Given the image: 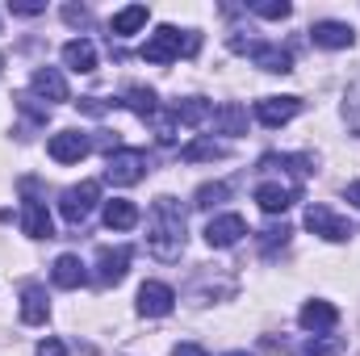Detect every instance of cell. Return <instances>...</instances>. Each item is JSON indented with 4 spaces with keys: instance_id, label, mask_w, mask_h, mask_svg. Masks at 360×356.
<instances>
[{
    "instance_id": "cell-1",
    "label": "cell",
    "mask_w": 360,
    "mask_h": 356,
    "mask_svg": "<svg viewBox=\"0 0 360 356\" xmlns=\"http://www.w3.org/2000/svg\"><path fill=\"white\" fill-rule=\"evenodd\" d=\"M147 252L164 265L180 260L184 252V210L176 197H155L147 214Z\"/></svg>"
},
{
    "instance_id": "cell-2",
    "label": "cell",
    "mask_w": 360,
    "mask_h": 356,
    "mask_svg": "<svg viewBox=\"0 0 360 356\" xmlns=\"http://www.w3.org/2000/svg\"><path fill=\"white\" fill-rule=\"evenodd\" d=\"M197 46H201V38L197 34H180L176 25H160L147 42H143V59L147 63H172L176 55H197Z\"/></svg>"
},
{
    "instance_id": "cell-3",
    "label": "cell",
    "mask_w": 360,
    "mask_h": 356,
    "mask_svg": "<svg viewBox=\"0 0 360 356\" xmlns=\"http://www.w3.org/2000/svg\"><path fill=\"white\" fill-rule=\"evenodd\" d=\"M231 51H239V55H252V63L256 68H264V72H293V55L285 51V46H272V42H252V38H239V34H231Z\"/></svg>"
},
{
    "instance_id": "cell-4",
    "label": "cell",
    "mask_w": 360,
    "mask_h": 356,
    "mask_svg": "<svg viewBox=\"0 0 360 356\" xmlns=\"http://www.w3.org/2000/svg\"><path fill=\"white\" fill-rule=\"evenodd\" d=\"M96 201H101V184H96V180H80V184L63 189V197H59V214H63L72 227H84Z\"/></svg>"
},
{
    "instance_id": "cell-5",
    "label": "cell",
    "mask_w": 360,
    "mask_h": 356,
    "mask_svg": "<svg viewBox=\"0 0 360 356\" xmlns=\"http://www.w3.org/2000/svg\"><path fill=\"white\" fill-rule=\"evenodd\" d=\"M143 177H147V151H139V147H117L105 160V180L109 184H139Z\"/></svg>"
},
{
    "instance_id": "cell-6",
    "label": "cell",
    "mask_w": 360,
    "mask_h": 356,
    "mask_svg": "<svg viewBox=\"0 0 360 356\" xmlns=\"http://www.w3.org/2000/svg\"><path fill=\"white\" fill-rule=\"evenodd\" d=\"M306 227H310L314 235L331 239V243H344V239H352V222H348V218H340L331 205H310V210H306Z\"/></svg>"
},
{
    "instance_id": "cell-7",
    "label": "cell",
    "mask_w": 360,
    "mask_h": 356,
    "mask_svg": "<svg viewBox=\"0 0 360 356\" xmlns=\"http://www.w3.org/2000/svg\"><path fill=\"white\" fill-rule=\"evenodd\" d=\"M89 151H92V139L80 134V130H59V134H51V143H46V155H51L55 164H80Z\"/></svg>"
},
{
    "instance_id": "cell-8",
    "label": "cell",
    "mask_w": 360,
    "mask_h": 356,
    "mask_svg": "<svg viewBox=\"0 0 360 356\" xmlns=\"http://www.w3.org/2000/svg\"><path fill=\"white\" fill-rule=\"evenodd\" d=\"M172 306H176L172 285H164V281H143V285H139V314L164 319V314H172Z\"/></svg>"
},
{
    "instance_id": "cell-9",
    "label": "cell",
    "mask_w": 360,
    "mask_h": 356,
    "mask_svg": "<svg viewBox=\"0 0 360 356\" xmlns=\"http://www.w3.org/2000/svg\"><path fill=\"white\" fill-rule=\"evenodd\" d=\"M243 235H248V222H243L239 214H218V218H210V227H205V243H210V248H235Z\"/></svg>"
},
{
    "instance_id": "cell-10",
    "label": "cell",
    "mask_w": 360,
    "mask_h": 356,
    "mask_svg": "<svg viewBox=\"0 0 360 356\" xmlns=\"http://www.w3.org/2000/svg\"><path fill=\"white\" fill-rule=\"evenodd\" d=\"M297 113H302V96H264V101H256L260 126H285Z\"/></svg>"
},
{
    "instance_id": "cell-11",
    "label": "cell",
    "mask_w": 360,
    "mask_h": 356,
    "mask_svg": "<svg viewBox=\"0 0 360 356\" xmlns=\"http://www.w3.org/2000/svg\"><path fill=\"white\" fill-rule=\"evenodd\" d=\"M21 231H25L30 239H55V222H51L46 205H42L34 193H30L25 205H21Z\"/></svg>"
},
{
    "instance_id": "cell-12",
    "label": "cell",
    "mask_w": 360,
    "mask_h": 356,
    "mask_svg": "<svg viewBox=\"0 0 360 356\" xmlns=\"http://www.w3.org/2000/svg\"><path fill=\"white\" fill-rule=\"evenodd\" d=\"M310 38H314V46H327V51H344V46H352V42H356V30H352L348 21H314Z\"/></svg>"
},
{
    "instance_id": "cell-13",
    "label": "cell",
    "mask_w": 360,
    "mask_h": 356,
    "mask_svg": "<svg viewBox=\"0 0 360 356\" xmlns=\"http://www.w3.org/2000/svg\"><path fill=\"white\" fill-rule=\"evenodd\" d=\"M256 201L264 214H285L293 201H297V184H276V180H264L256 184Z\"/></svg>"
},
{
    "instance_id": "cell-14",
    "label": "cell",
    "mask_w": 360,
    "mask_h": 356,
    "mask_svg": "<svg viewBox=\"0 0 360 356\" xmlns=\"http://www.w3.org/2000/svg\"><path fill=\"white\" fill-rule=\"evenodd\" d=\"M130 272V248H101L96 256V281L101 285H117Z\"/></svg>"
},
{
    "instance_id": "cell-15",
    "label": "cell",
    "mask_w": 360,
    "mask_h": 356,
    "mask_svg": "<svg viewBox=\"0 0 360 356\" xmlns=\"http://www.w3.org/2000/svg\"><path fill=\"white\" fill-rule=\"evenodd\" d=\"M46 314H51L46 289H42V285H25V289H21V323H25V327H42Z\"/></svg>"
},
{
    "instance_id": "cell-16",
    "label": "cell",
    "mask_w": 360,
    "mask_h": 356,
    "mask_svg": "<svg viewBox=\"0 0 360 356\" xmlns=\"http://www.w3.org/2000/svg\"><path fill=\"white\" fill-rule=\"evenodd\" d=\"M34 92L42 96V101H51V105H59V101H68L72 92H68V80H63V72L59 68H38L34 72Z\"/></svg>"
},
{
    "instance_id": "cell-17",
    "label": "cell",
    "mask_w": 360,
    "mask_h": 356,
    "mask_svg": "<svg viewBox=\"0 0 360 356\" xmlns=\"http://www.w3.org/2000/svg\"><path fill=\"white\" fill-rule=\"evenodd\" d=\"M297 323H302L306 331H331V327L340 323V310H335L331 302H306L302 314H297Z\"/></svg>"
},
{
    "instance_id": "cell-18",
    "label": "cell",
    "mask_w": 360,
    "mask_h": 356,
    "mask_svg": "<svg viewBox=\"0 0 360 356\" xmlns=\"http://www.w3.org/2000/svg\"><path fill=\"white\" fill-rule=\"evenodd\" d=\"M63 63H68L72 72L89 76V72H96V46H92L89 38H72V42H63Z\"/></svg>"
},
{
    "instance_id": "cell-19",
    "label": "cell",
    "mask_w": 360,
    "mask_h": 356,
    "mask_svg": "<svg viewBox=\"0 0 360 356\" xmlns=\"http://www.w3.org/2000/svg\"><path fill=\"white\" fill-rule=\"evenodd\" d=\"M214 130L218 134H248V109L239 105V101H226L222 109H214Z\"/></svg>"
},
{
    "instance_id": "cell-20",
    "label": "cell",
    "mask_w": 360,
    "mask_h": 356,
    "mask_svg": "<svg viewBox=\"0 0 360 356\" xmlns=\"http://www.w3.org/2000/svg\"><path fill=\"white\" fill-rule=\"evenodd\" d=\"M105 227H109V231H130V227H139V205L126 201V197L105 201Z\"/></svg>"
},
{
    "instance_id": "cell-21",
    "label": "cell",
    "mask_w": 360,
    "mask_h": 356,
    "mask_svg": "<svg viewBox=\"0 0 360 356\" xmlns=\"http://www.w3.org/2000/svg\"><path fill=\"white\" fill-rule=\"evenodd\" d=\"M117 105H126L130 113H139L143 122H151L155 113H160V101H155V92L151 89H143V84H130V89L122 92V101Z\"/></svg>"
},
{
    "instance_id": "cell-22",
    "label": "cell",
    "mask_w": 360,
    "mask_h": 356,
    "mask_svg": "<svg viewBox=\"0 0 360 356\" xmlns=\"http://www.w3.org/2000/svg\"><path fill=\"white\" fill-rule=\"evenodd\" d=\"M51 276H55L59 289H80V285L89 281V272H84V265H80V256H59L55 268H51Z\"/></svg>"
},
{
    "instance_id": "cell-23",
    "label": "cell",
    "mask_w": 360,
    "mask_h": 356,
    "mask_svg": "<svg viewBox=\"0 0 360 356\" xmlns=\"http://www.w3.org/2000/svg\"><path fill=\"white\" fill-rule=\"evenodd\" d=\"M172 113H176V122H184V126H205L214 117V109H210L205 96H184V101L172 105Z\"/></svg>"
},
{
    "instance_id": "cell-24",
    "label": "cell",
    "mask_w": 360,
    "mask_h": 356,
    "mask_svg": "<svg viewBox=\"0 0 360 356\" xmlns=\"http://www.w3.org/2000/svg\"><path fill=\"white\" fill-rule=\"evenodd\" d=\"M147 4H130V8H122V13H113V21H109V34H117V38H126V34H134V30H143L147 25Z\"/></svg>"
},
{
    "instance_id": "cell-25",
    "label": "cell",
    "mask_w": 360,
    "mask_h": 356,
    "mask_svg": "<svg viewBox=\"0 0 360 356\" xmlns=\"http://www.w3.org/2000/svg\"><path fill=\"white\" fill-rule=\"evenodd\" d=\"M180 160H184V164H201V160H226V147H222V143H214V139H197V143H188V147L180 151Z\"/></svg>"
},
{
    "instance_id": "cell-26",
    "label": "cell",
    "mask_w": 360,
    "mask_h": 356,
    "mask_svg": "<svg viewBox=\"0 0 360 356\" xmlns=\"http://www.w3.org/2000/svg\"><path fill=\"white\" fill-rule=\"evenodd\" d=\"M260 168H281V172H293V177H310L314 172V164L306 155H264Z\"/></svg>"
},
{
    "instance_id": "cell-27",
    "label": "cell",
    "mask_w": 360,
    "mask_h": 356,
    "mask_svg": "<svg viewBox=\"0 0 360 356\" xmlns=\"http://www.w3.org/2000/svg\"><path fill=\"white\" fill-rule=\"evenodd\" d=\"M226 197H231V184L210 180V184H201V189L193 193V205H197V210H210V205H218V201H226Z\"/></svg>"
},
{
    "instance_id": "cell-28",
    "label": "cell",
    "mask_w": 360,
    "mask_h": 356,
    "mask_svg": "<svg viewBox=\"0 0 360 356\" xmlns=\"http://www.w3.org/2000/svg\"><path fill=\"white\" fill-rule=\"evenodd\" d=\"M248 8H252L256 17H264V21H285V17L293 13V8H289L285 0H252Z\"/></svg>"
},
{
    "instance_id": "cell-29",
    "label": "cell",
    "mask_w": 360,
    "mask_h": 356,
    "mask_svg": "<svg viewBox=\"0 0 360 356\" xmlns=\"http://www.w3.org/2000/svg\"><path fill=\"white\" fill-rule=\"evenodd\" d=\"M335 352H344V340H306L297 348V356H335Z\"/></svg>"
},
{
    "instance_id": "cell-30",
    "label": "cell",
    "mask_w": 360,
    "mask_h": 356,
    "mask_svg": "<svg viewBox=\"0 0 360 356\" xmlns=\"http://www.w3.org/2000/svg\"><path fill=\"white\" fill-rule=\"evenodd\" d=\"M13 101H17V109H21L30 122L46 126V117H51V109H46V105H34V96H25V92H21V96H13Z\"/></svg>"
},
{
    "instance_id": "cell-31",
    "label": "cell",
    "mask_w": 360,
    "mask_h": 356,
    "mask_svg": "<svg viewBox=\"0 0 360 356\" xmlns=\"http://www.w3.org/2000/svg\"><path fill=\"white\" fill-rule=\"evenodd\" d=\"M260 243H264V252H272L276 243L285 248V243H289V227H285V222H281V227H264V231H260Z\"/></svg>"
},
{
    "instance_id": "cell-32",
    "label": "cell",
    "mask_w": 360,
    "mask_h": 356,
    "mask_svg": "<svg viewBox=\"0 0 360 356\" xmlns=\"http://www.w3.org/2000/svg\"><path fill=\"white\" fill-rule=\"evenodd\" d=\"M8 13H17V17H38V13H46V4H42V0H13Z\"/></svg>"
},
{
    "instance_id": "cell-33",
    "label": "cell",
    "mask_w": 360,
    "mask_h": 356,
    "mask_svg": "<svg viewBox=\"0 0 360 356\" xmlns=\"http://www.w3.org/2000/svg\"><path fill=\"white\" fill-rule=\"evenodd\" d=\"M63 21H68V25H89L92 13L89 8H80V4H63Z\"/></svg>"
},
{
    "instance_id": "cell-34",
    "label": "cell",
    "mask_w": 360,
    "mask_h": 356,
    "mask_svg": "<svg viewBox=\"0 0 360 356\" xmlns=\"http://www.w3.org/2000/svg\"><path fill=\"white\" fill-rule=\"evenodd\" d=\"M348 117H352V126L360 130V80L348 89Z\"/></svg>"
},
{
    "instance_id": "cell-35",
    "label": "cell",
    "mask_w": 360,
    "mask_h": 356,
    "mask_svg": "<svg viewBox=\"0 0 360 356\" xmlns=\"http://www.w3.org/2000/svg\"><path fill=\"white\" fill-rule=\"evenodd\" d=\"M34 356H68V348H63V340H42Z\"/></svg>"
},
{
    "instance_id": "cell-36",
    "label": "cell",
    "mask_w": 360,
    "mask_h": 356,
    "mask_svg": "<svg viewBox=\"0 0 360 356\" xmlns=\"http://www.w3.org/2000/svg\"><path fill=\"white\" fill-rule=\"evenodd\" d=\"M80 109L84 113H105V101L101 96H80Z\"/></svg>"
},
{
    "instance_id": "cell-37",
    "label": "cell",
    "mask_w": 360,
    "mask_h": 356,
    "mask_svg": "<svg viewBox=\"0 0 360 356\" xmlns=\"http://www.w3.org/2000/svg\"><path fill=\"white\" fill-rule=\"evenodd\" d=\"M172 356H210V352H205L201 344H176V348H172Z\"/></svg>"
},
{
    "instance_id": "cell-38",
    "label": "cell",
    "mask_w": 360,
    "mask_h": 356,
    "mask_svg": "<svg viewBox=\"0 0 360 356\" xmlns=\"http://www.w3.org/2000/svg\"><path fill=\"white\" fill-rule=\"evenodd\" d=\"M348 201H356V205H360V180H352V184H348Z\"/></svg>"
},
{
    "instance_id": "cell-39",
    "label": "cell",
    "mask_w": 360,
    "mask_h": 356,
    "mask_svg": "<svg viewBox=\"0 0 360 356\" xmlns=\"http://www.w3.org/2000/svg\"><path fill=\"white\" fill-rule=\"evenodd\" d=\"M226 356H248V352H226Z\"/></svg>"
},
{
    "instance_id": "cell-40",
    "label": "cell",
    "mask_w": 360,
    "mask_h": 356,
    "mask_svg": "<svg viewBox=\"0 0 360 356\" xmlns=\"http://www.w3.org/2000/svg\"><path fill=\"white\" fill-rule=\"evenodd\" d=\"M0 63H4V59H0Z\"/></svg>"
}]
</instances>
